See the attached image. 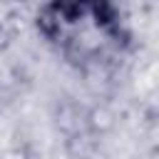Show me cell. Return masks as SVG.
Segmentation results:
<instances>
[{"label":"cell","instance_id":"obj_1","mask_svg":"<svg viewBox=\"0 0 159 159\" xmlns=\"http://www.w3.org/2000/svg\"><path fill=\"white\" fill-rule=\"evenodd\" d=\"M37 20H40V30L50 40H57L67 30L82 25H89L92 30L102 32L114 42L124 40V30L114 0H50L37 15Z\"/></svg>","mask_w":159,"mask_h":159}]
</instances>
